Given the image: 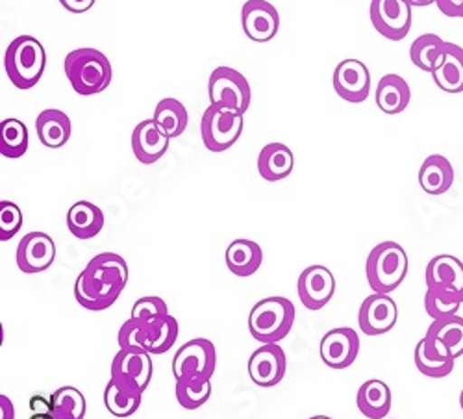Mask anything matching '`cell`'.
<instances>
[{"label": "cell", "instance_id": "cell-23", "mask_svg": "<svg viewBox=\"0 0 463 419\" xmlns=\"http://www.w3.org/2000/svg\"><path fill=\"white\" fill-rule=\"evenodd\" d=\"M376 106L388 113V116H397V113H402L410 100H411V90L408 82L402 79L401 74H383L378 88H376Z\"/></svg>", "mask_w": 463, "mask_h": 419}, {"label": "cell", "instance_id": "cell-21", "mask_svg": "<svg viewBox=\"0 0 463 419\" xmlns=\"http://www.w3.org/2000/svg\"><path fill=\"white\" fill-rule=\"evenodd\" d=\"M295 157L288 145L269 143L260 150L258 173L267 182H279L293 173Z\"/></svg>", "mask_w": 463, "mask_h": 419}, {"label": "cell", "instance_id": "cell-1", "mask_svg": "<svg viewBox=\"0 0 463 419\" xmlns=\"http://www.w3.org/2000/svg\"><path fill=\"white\" fill-rule=\"evenodd\" d=\"M128 282L127 260L115 252H100L76 277L74 297L82 309L102 312L113 307Z\"/></svg>", "mask_w": 463, "mask_h": 419}, {"label": "cell", "instance_id": "cell-34", "mask_svg": "<svg viewBox=\"0 0 463 419\" xmlns=\"http://www.w3.org/2000/svg\"><path fill=\"white\" fill-rule=\"evenodd\" d=\"M52 414L56 419H84L86 417V397L72 386H63L51 395Z\"/></svg>", "mask_w": 463, "mask_h": 419}, {"label": "cell", "instance_id": "cell-47", "mask_svg": "<svg viewBox=\"0 0 463 419\" xmlns=\"http://www.w3.org/2000/svg\"><path fill=\"white\" fill-rule=\"evenodd\" d=\"M310 419H332V417H328V415H314Z\"/></svg>", "mask_w": 463, "mask_h": 419}, {"label": "cell", "instance_id": "cell-17", "mask_svg": "<svg viewBox=\"0 0 463 419\" xmlns=\"http://www.w3.org/2000/svg\"><path fill=\"white\" fill-rule=\"evenodd\" d=\"M152 373V358L150 353L145 349H121L111 362V378L132 383L143 392L150 385Z\"/></svg>", "mask_w": 463, "mask_h": 419}, {"label": "cell", "instance_id": "cell-14", "mask_svg": "<svg viewBox=\"0 0 463 419\" xmlns=\"http://www.w3.org/2000/svg\"><path fill=\"white\" fill-rule=\"evenodd\" d=\"M286 353L279 344H261L249 360V376L260 388H273L286 376Z\"/></svg>", "mask_w": 463, "mask_h": 419}, {"label": "cell", "instance_id": "cell-31", "mask_svg": "<svg viewBox=\"0 0 463 419\" xmlns=\"http://www.w3.org/2000/svg\"><path fill=\"white\" fill-rule=\"evenodd\" d=\"M154 121L160 125V129L173 139L185 132L187 129V110L185 106L176 99H162L154 110Z\"/></svg>", "mask_w": 463, "mask_h": 419}, {"label": "cell", "instance_id": "cell-35", "mask_svg": "<svg viewBox=\"0 0 463 419\" xmlns=\"http://www.w3.org/2000/svg\"><path fill=\"white\" fill-rule=\"evenodd\" d=\"M176 401L185 410H197L212 397V380H176Z\"/></svg>", "mask_w": 463, "mask_h": 419}, {"label": "cell", "instance_id": "cell-16", "mask_svg": "<svg viewBox=\"0 0 463 419\" xmlns=\"http://www.w3.org/2000/svg\"><path fill=\"white\" fill-rule=\"evenodd\" d=\"M399 319L397 302L383 293L369 295L360 307L358 325L365 336H380L390 332Z\"/></svg>", "mask_w": 463, "mask_h": 419}, {"label": "cell", "instance_id": "cell-3", "mask_svg": "<svg viewBox=\"0 0 463 419\" xmlns=\"http://www.w3.org/2000/svg\"><path fill=\"white\" fill-rule=\"evenodd\" d=\"M47 67V54L32 35H19L5 52V71L17 90H32L42 81Z\"/></svg>", "mask_w": 463, "mask_h": 419}, {"label": "cell", "instance_id": "cell-6", "mask_svg": "<svg viewBox=\"0 0 463 419\" xmlns=\"http://www.w3.org/2000/svg\"><path fill=\"white\" fill-rule=\"evenodd\" d=\"M243 125V113L210 104L201 119L203 143L210 152H224L238 143Z\"/></svg>", "mask_w": 463, "mask_h": 419}, {"label": "cell", "instance_id": "cell-30", "mask_svg": "<svg viewBox=\"0 0 463 419\" xmlns=\"http://www.w3.org/2000/svg\"><path fill=\"white\" fill-rule=\"evenodd\" d=\"M449 42L438 33H422L410 47V60L415 67L427 72H434L445 58Z\"/></svg>", "mask_w": 463, "mask_h": 419}, {"label": "cell", "instance_id": "cell-11", "mask_svg": "<svg viewBox=\"0 0 463 419\" xmlns=\"http://www.w3.org/2000/svg\"><path fill=\"white\" fill-rule=\"evenodd\" d=\"M241 26L250 42H271L280 30L279 10L267 0H247L241 8Z\"/></svg>", "mask_w": 463, "mask_h": 419}, {"label": "cell", "instance_id": "cell-38", "mask_svg": "<svg viewBox=\"0 0 463 419\" xmlns=\"http://www.w3.org/2000/svg\"><path fill=\"white\" fill-rule=\"evenodd\" d=\"M167 316H169L167 302L162 297L148 295V297H141L134 302L130 318L152 327V325H156L158 321H162Z\"/></svg>", "mask_w": 463, "mask_h": 419}, {"label": "cell", "instance_id": "cell-37", "mask_svg": "<svg viewBox=\"0 0 463 419\" xmlns=\"http://www.w3.org/2000/svg\"><path fill=\"white\" fill-rule=\"evenodd\" d=\"M178 321L171 314L158 321L156 325L150 327V336H148V346L146 351L150 355H164L167 353L178 339Z\"/></svg>", "mask_w": 463, "mask_h": 419}, {"label": "cell", "instance_id": "cell-40", "mask_svg": "<svg viewBox=\"0 0 463 419\" xmlns=\"http://www.w3.org/2000/svg\"><path fill=\"white\" fill-rule=\"evenodd\" d=\"M23 226V212L12 201H0V242L12 240Z\"/></svg>", "mask_w": 463, "mask_h": 419}, {"label": "cell", "instance_id": "cell-13", "mask_svg": "<svg viewBox=\"0 0 463 419\" xmlns=\"http://www.w3.org/2000/svg\"><path fill=\"white\" fill-rule=\"evenodd\" d=\"M321 360L332 369H346L360 355V336L349 327L332 329L321 339Z\"/></svg>", "mask_w": 463, "mask_h": 419}, {"label": "cell", "instance_id": "cell-28", "mask_svg": "<svg viewBox=\"0 0 463 419\" xmlns=\"http://www.w3.org/2000/svg\"><path fill=\"white\" fill-rule=\"evenodd\" d=\"M419 184L429 195L447 194L454 184L452 164L441 155H430L419 169Z\"/></svg>", "mask_w": 463, "mask_h": 419}, {"label": "cell", "instance_id": "cell-4", "mask_svg": "<svg viewBox=\"0 0 463 419\" xmlns=\"http://www.w3.org/2000/svg\"><path fill=\"white\" fill-rule=\"evenodd\" d=\"M408 254L395 242L378 243L367 256L365 275L373 293H393L408 275Z\"/></svg>", "mask_w": 463, "mask_h": 419}, {"label": "cell", "instance_id": "cell-48", "mask_svg": "<svg viewBox=\"0 0 463 419\" xmlns=\"http://www.w3.org/2000/svg\"><path fill=\"white\" fill-rule=\"evenodd\" d=\"M459 406H461V410H463V390H461V395H459Z\"/></svg>", "mask_w": 463, "mask_h": 419}, {"label": "cell", "instance_id": "cell-44", "mask_svg": "<svg viewBox=\"0 0 463 419\" xmlns=\"http://www.w3.org/2000/svg\"><path fill=\"white\" fill-rule=\"evenodd\" d=\"M14 417H15L14 403L6 395H0V419H14Z\"/></svg>", "mask_w": 463, "mask_h": 419}, {"label": "cell", "instance_id": "cell-5", "mask_svg": "<svg viewBox=\"0 0 463 419\" xmlns=\"http://www.w3.org/2000/svg\"><path fill=\"white\" fill-rule=\"evenodd\" d=\"M295 304L286 297H267L256 302L249 314V332L260 344H279L295 323Z\"/></svg>", "mask_w": 463, "mask_h": 419}, {"label": "cell", "instance_id": "cell-2", "mask_svg": "<svg viewBox=\"0 0 463 419\" xmlns=\"http://www.w3.org/2000/svg\"><path fill=\"white\" fill-rule=\"evenodd\" d=\"M63 69L72 90L82 97L102 93L113 79V69L108 56L91 47L71 51L65 56Z\"/></svg>", "mask_w": 463, "mask_h": 419}, {"label": "cell", "instance_id": "cell-19", "mask_svg": "<svg viewBox=\"0 0 463 419\" xmlns=\"http://www.w3.org/2000/svg\"><path fill=\"white\" fill-rule=\"evenodd\" d=\"M415 367L430 378H443L449 376L454 371L456 358L447 351V348L441 344L439 339L427 336L419 341L415 348Z\"/></svg>", "mask_w": 463, "mask_h": 419}, {"label": "cell", "instance_id": "cell-7", "mask_svg": "<svg viewBox=\"0 0 463 419\" xmlns=\"http://www.w3.org/2000/svg\"><path fill=\"white\" fill-rule=\"evenodd\" d=\"M208 95L210 104L219 108L234 110L238 113H247L250 106V84L245 79V74L240 71L221 65L212 71L210 81H208Z\"/></svg>", "mask_w": 463, "mask_h": 419}, {"label": "cell", "instance_id": "cell-33", "mask_svg": "<svg viewBox=\"0 0 463 419\" xmlns=\"http://www.w3.org/2000/svg\"><path fill=\"white\" fill-rule=\"evenodd\" d=\"M28 129L19 119H5L0 123V155L15 160L28 150Z\"/></svg>", "mask_w": 463, "mask_h": 419}, {"label": "cell", "instance_id": "cell-42", "mask_svg": "<svg viewBox=\"0 0 463 419\" xmlns=\"http://www.w3.org/2000/svg\"><path fill=\"white\" fill-rule=\"evenodd\" d=\"M97 0H60V5L71 14H86L93 8Z\"/></svg>", "mask_w": 463, "mask_h": 419}, {"label": "cell", "instance_id": "cell-43", "mask_svg": "<svg viewBox=\"0 0 463 419\" xmlns=\"http://www.w3.org/2000/svg\"><path fill=\"white\" fill-rule=\"evenodd\" d=\"M30 410L32 414H45V412H52V401L43 397V395H33L30 399Z\"/></svg>", "mask_w": 463, "mask_h": 419}, {"label": "cell", "instance_id": "cell-24", "mask_svg": "<svg viewBox=\"0 0 463 419\" xmlns=\"http://www.w3.org/2000/svg\"><path fill=\"white\" fill-rule=\"evenodd\" d=\"M356 405H358V410L365 417L385 419L392 412L393 395H392L390 386L385 385L383 380L371 378V380H365V383L360 386Z\"/></svg>", "mask_w": 463, "mask_h": 419}, {"label": "cell", "instance_id": "cell-9", "mask_svg": "<svg viewBox=\"0 0 463 419\" xmlns=\"http://www.w3.org/2000/svg\"><path fill=\"white\" fill-rule=\"evenodd\" d=\"M374 30L390 42H402L411 28V6L406 0H371Z\"/></svg>", "mask_w": 463, "mask_h": 419}, {"label": "cell", "instance_id": "cell-22", "mask_svg": "<svg viewBox=\"0 0 463 419\" xmlns=\"http://www.w3.org/2000/svg\"><path fill=\"white\" fill-rule=\"evenodd\" d=\"M143 401V390L125 380L109 378L104 390V405L109 414L115 417H130L134 415Z\"/></svg>", "mask_w": 463, "mask_h": 419}, {"label": "cell", "instance_id": "cell-29", "mask_svg": "<svg viewBox=\"0 0 463 419\" xmlns=\"http://www.w3.org/2000/svg\"><path fill=\"white\" fill-rule=\"evenodd\" d=\"M432 79L445 93H463V47L449 42L445 58L432 72Z\"/></svg>", "mask_w": 463, "mask_h": 419}, {"label": "cell", "instance_id": "cell-46", "mask_svg": "<svg viewBox=\"0 0 463 419\" xmlns=\"http://www.w3.org/2000/svg\"><path fill=\"white\" fill-rule=\"evenodd\" d=\"M30 419H56L52 412H45V414H32Z\"/></svg>", "mask_w": 463, "mask_h": 419}, {"label": "cell", "instance_id": "cell-20", "mask_svg": "<svg viewBox=\"0 0 463 419\" xmlns=\"http://www.w3.org/2000/svg\"><path fill=\"white\" fill-rule=\"evenodd\" d=\"M427 288L450 291L463 299V262L452 254L434 256L427 265Z\"/></svg>", "mask_w": 463, "mask_h": 419}, {"label": "cell", "instance_id": "cell-39", "mask_svg": "<svg viewBox=\"0 0 463 419\" xmlns=\"http://www.w3.org/2000/svg\"><path fill=\"white\" fill-rule=\"evenodd\" d=\"M148 336H150V327L130 318L127 319L121 329H119V348L121 349H145L148 346Z\"/></svg>", "mask_w": 463, "mask_h": 419}, {"label": "cell", "instance_id": "cell-12", "mask_svg": "<svg viewBox=\"0 0 463 419\" xmlns=\"http://www.w3.org/2000/svg\"><path fill=\"white\" fill-rule=\"evenodd\" d=\"M335 93L351 104H360L367 100L371 93V74L364 62L349 58L343 60L332 76Z\"/></svg>", "mask_w": 463, "mask_h": 419}, {"label": "cell", "instance_id": "cell-15", "mask_svg": "<svg viewBox=\"0 0 463 419\" xmlns=\"http://www.w3.org/2000/svg\"><path fill=\"white\" fill-rule=\"evenodd\" d=\"M17 268L26 275L47 271L56 260V243L45 233H30L17 245Z\"/></svg>", "mask_w": 463, "mask_h": 419}, {"label": "cell", "instance_id": "cell-26", "mask_svg": "<svg viewBox=\"0 0 463 419\" xmlns=\"http://www.w3.org/2000/svg\"><path fill=\"white\" fill-rule=\"evenodd\" d=\"M35 132H37V139L42 141V145L49 147V148H60L63 145H67V141L71 139V119L65 111L61 110H43L40 116L35 119Z\"/></svg>", "mask_w": 463, "mask_h": 419}, {"label": "cell", "instance_id": "cell-18", "mask_svg": "<svg viewBox=\"0 0 463 419\" xmlns=\"http://www.w3.org/2000/svg\"><path fill=\"white\" fill-rule=\"evenodd\" d=\"M171 138L160 129L154 119L141 121L132 132V150L137 162L145 166L156 164L164 158L169 148Z\"/></svg>", "mask_w": 463, "mask_h": 419}, {"label": "cell", "instance_id": "cell-32", "mask_svg": "<svg viewBox=\"0 0 463 419\" xmlns=\"http://www.w3.org/2000/svg\"><path fill=\"white\" fill-rule=\"evenodd\" d=\"M427 336L439 339L456 360L463 357V318H459L458 314L443 319H434L427 330Z\"/></svg>", "mask_w": 463, "mask_h": 419}, {"label": "cell", "instance_id": "cell-27", "mask_svg": "<svg viewBox=\"0 0 463 419\" xmlns=\"http://www.w3.org/2000/svg\"><path fill=\"white\" fill-rule=\"evenodd\" d=\"M224 260L230 273L236 277H250L261 268L263 251L260 243L252 240H236L228 245Z\"/></svg>", "mask_w": 463, "mask_h": 419}, {"label": "cell", "instance_id": "cell-36", "mask_svg": "<svg viewBox=\"0 0 463 419\" xmlns=\"http://www.w3.org/2000/svg\"><path fill=\"white\" fill-rule=\"evenodd\" d=\"M461 302H463L461 297L438 288H429L427 293H424V310H427L432 321L456 316Z\"/></svg>", "mask_w": 463, "mask_h": 419}, {"label": "cell", "instance_id": "cell-25", "mask_svg": "<svg viewBox=\"0 0 463 419\" xmlns=\"http://www.w3.org/2000/svg\"><path fill=\"white\" fill-rule=\"evenodd\" d=\"M67 228L74 238L91 240L104 228V214L97 205L79 201L67 212Z\"/></svg>", "mask_w": 463, "mask_h": 419}, {"label": "cell", "instance_id": "cell-45", "mask_svg": "<svg viewBox=\"0 0 463 419\" xmlns=\"http://www.w3.org/2000/svg\"><path fill=\"white\" fill-rule=\"evenodd\" d=\"M406 3L413 8V6H417V8H427V6H430V5H436V0H406Z\"/></svg>", "mask_w": 463, "mask_h": 419}, {"label": "cell", "instance_id": "cell-8", "mask_svg": "<svg viewBox=\"0 0 463 419\" xmlns=\"http://www.w3.org/2000/svg\"><path fill=\"white\" fill-rule=\"evenodd\" d=\"M215 367L217 351L206 338L189 339L173 358V376L176 380H212Z\"/></svg>", "mask_w": 463, "mask_h": 419}, {"label": "cell", "instance_id": "cell-10", "mask_svg": "<svg viewBox=\"0 0 463 419\" xmlns=\"http://www.w3.org/2000/svg\"><path fill=\"white\" fill-rule=\"evenodd\" d=\"M297 291L304 309L317 312L332 300L335 293V279L325 265H310L300 273Z\"/></svg>", "mask_w": 463, "mask_h": 419}, {"label": "cell", "instance_id": "cell-41", "mask_svg": "<svg viewBox=\"0 0 463 419\" xmlns=\"http://www.w3.org/2000/svg\"><path fill=\"white\" fill-rule=\"evenodd\" d=\"M436 5L443 15L463 19V0H436Z\"/></svg>", "mask_w": 463, "mask_h": 419}]
</instances>
